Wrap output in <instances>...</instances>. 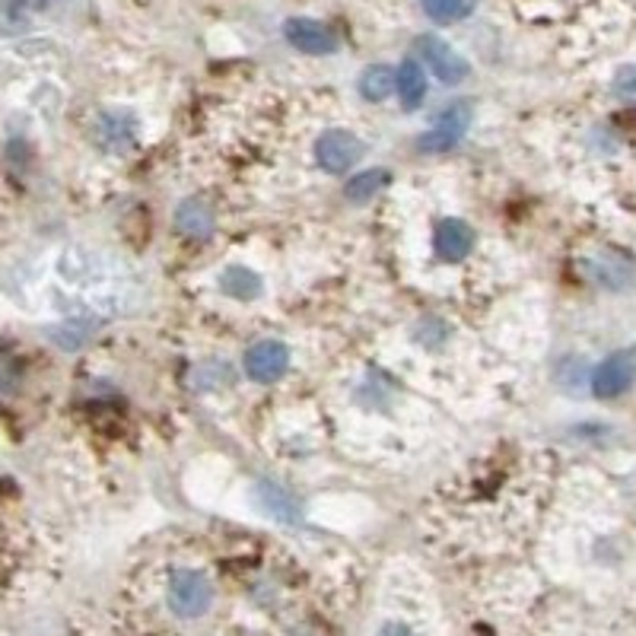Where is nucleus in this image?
<instances>
[{
    "label": "nucleus",
    "instance_id": "18",
    "mask_svg": "<svg viewBox=\"0 0 636 636\" xmlns=\"http://www.w3.org/2000/svg\"><path fill=\"white\" fill-rule=\"evenodd\" d=\"M23 379V366L13 353L0 350V395H13Z\"/></svg>",
    "mask_w": 636,
    "mask_h": 636
},
{
    "label": "nucleus",
    "instance_id": "8",
    "mask_svg": "<svg viewBox=\"0 0 636 636\" xmlns=\"http://www.w3.org/2000/svg\"><path fill=\"white\" fill-rule=\"evenodd\" d=\"M284 36H287V42L294 45L297 51H302V54L322 58V54L338 51V36L332 33V26H325V23H319V20H305V16L290 20V23L284 26Z\"/></svg>",
    "mask_w": 636,
    "mask_h": 636
},
{
    "label": "nucleus",
    "instance_id": "9",
    "mask_svg": "<svg viewBox=\"0 0 636 636\" xmlns=\"http://www.w3.org/2000/svg\"><path fill=\"white\" fill-rule=\"evenodd\" d=\"M213 226H216V213L208 201L201 198H185L178 208H175V229L188 239H204L211 236Z\"/></svg>",
    "mask_w": 636,
    "mask_h": 636
},
{
    "label": "nucleus",
    "instance_id": "2",
    "mask_svg": "<svg viewBox=\"0 0 636 636\" xmlns=\"http://www.w3.org/2000/svg\"><path fill=\"white\" fill-rule=\"evenodd\" d=\"M366 153V144L347 130V127H328L319 140H315V163L332 175H344L353 170Z\"/></svg>",
    "mask_w": 636,
    "mask_h": 636
},
{
    "label": "nucleus",
    "instance_id": "17",
    "mask_svg": "<svg viewBox=\"0 0 636 636\" xmlns=\"http://www.w3.org/2000/svg\"><path fill=\"white\" fill-rule=\"evenodd\" d=\"M462 137H465V134H456V130H449V127L433 125L429 130L421 134L417 147H421L424 153H449V150H456V147L462 144Z\"/></svg>",
    "mask_w": 636,
    "mask_h": 636
},
{
    "label": "nucleus",
    "instance_id": "16",
    "mask_svg": "<svg viewBox=\"0 0 636 636\" xmlns=\"http://www.w3.org/2000/svg\"><path fill=\"white\" fill-rule=\"evenodd\" d=\"M424 13L436 23H459L474 13V0H421Z\"/></svg>",
    "mask_w": 636,
    "mask_h": 636
},
{
    "label": "nucleus",
    "instance_id": "12",
    "mask_svg": "<svg viewBox=\"0 0 636 636\" xmlns=\"http://www.w3.org/2000/svg\"><path fill=\"white\" fill-rule=\"evenodd\" d=\"M254 503L261 507V512H267L271 519H280V522H297L299 519V503L290 497V490H284L274 481L254 484Z\"/></svg>",
    "mask_w": 636,
    "mask_h": 636
},
{
    "label": "nucleus",
    "instance_id": "4",
    "mask_svg": "<svg viewBox=\"0 0 636 636\" xmlns=\"http://www.w3.org/2000/svg\"><path fill=\"white\" fill-rule=\"evenodd\" d=\"M636 382V353L634 350H614L608 353L598 366L593 370V395L601 401L621 398L624 391H631Z\"/></svg>",
    "mask_w": 636,
    "mask_h": 636
},
{
    "label": "nucleus",
    "instance_id": "7",
    "mask_svg": "<svg viewBox=\"0 0 636 636\" xmlns=\"http://www.w3.org/2000/svg\"><path fill=\"white\" fill-rule=\"evenodd\" d=\"M471 249H474V229L467 226L465 220L446 216L436 226V233H433V252H436L439 261L459 264V261H465L467 254H471Z\"/></svg>",
    "mask_w": 636,
    "mask_h": 636
},
{
    "label": "nucleus",
    "instance_id": "13",
    "mask_svg": "<svg viewBox=\"0 0 636 636\" xmlns=\"http://www.w3.org/2000/svg\"><path fill=\"white\" fill-rule=\"evenodd\" d=\"M583 267H586L589 280L598 284V287H604V290H624V287L634 280L631 267L621 264V261H611V258H593V261H586Z\"/></svg>",
    "mask_w": 636,
    "mask_h": 636
},
{
    "label": "nucleus",
    "instance_id": "1",
    "mask_svg": "<svg viewBox=\"0 0 636 636\" xmlns=\"http://www.w3.org/2000/svg\"><path fill=\"white\" fill-rule=\"evenodd\" d=\"M213 583L208 573L191 570V566H178L170 573L166 583V604L175 618L182 621H198L213 608Z\"/></svg>",
    "mask_w": 636,
    "mask_h": 636
},
{
    "label": "nucleus",
    "instance_id": "5",
    "mask_svg": "<svg viewBox=\"0 0 636 636\" xmlns=\"http://www.w3.org/2000/svg\"><path fill=\"white\" fill-rule=\"evenodd\" d=\"M417 51H421L424 64L436 74L439 84L456 86L467 80V74H471L467 61L452 48V45L442 42L439 36H424V39L417 42Z\"/></svg>",
    "mask_w": 636,
    "mask_h": 636
},
{
    "label": "nucleus",
    "instance_id": "3",
    "mask_svg": "<svg viewBox=\"0 0 636 636\" xmlns=\"http://www.w3.org/2000/svg\"><path fill=\"white\" fill-rule=\"evenodd\" d=\"M242 370L258 385H274V382L284 379L287 370H290V347L277 338L254 340L242 357Z\"/></svg>",
    "mask_w": 636,
    "mask_h": 636
},
{
    "label": "nucleus",
    "instance_id": "6",
    "mask_svg": "<svg viewBox=\"0 0 636 636\" xmlns=\"http://www.w3.org/2000/svg\"><path fill=\"white\" fill-rule=\"evenodd\" d=\"M137 130H140V125H137V115L134 112H127V109H109V112H102L96 119L92 140L102 150H109V153H122V150H127L137 140Z\"/></svg>",
    "mask_w": 636,
    "mask_h": 636
},
{
    "label": "nucleus",
    "instance_id": "11",
    "mask_svg": "<svg viewBox=\"0 0 636 636\" xmlns=\"http://www.w3.org/2000/svg\"><path fill=\"white\" fill-rule=\"evenodd\" d=\"M216 287H220L226 297L239 299V302H252V299L261 297V290H264L261 277L254 274L252 267H246V264H226V267L220 271V277H216Z\"/></svg>",
    "mask_w": 636,
    "mask_h": 636
},
{
    "label": "nucleus",
    "instance_id": "20",
    "mask_svg": "<svg viewBox=\"0 0 636 636\" xmlns=\"http://www.w3.org/2000/svg\"><path fill=\"white\" fill-rule=\"evenodd\" d=\"M86 338H89V325L71 322V325L54 328V344H61V347H67V350H77L80 344H86Z\"/></svg>",
    "mask_w": 636,
    "mask_h": 636
},
{
    "label": "nucleus",
    "instance_id": "14",
    "mask_svg": "<svg viewBox=\"0 0 636 636\" xmlns=\"http://www.w3.org/2000/svg\"><path fill=\"white\" fill-rule=\"evenodd\" d=\"M395 92V71L388 64H373L360 74V96L366 102H385Z\"/></svg>",
    "mask_w": 636,
    "mask_h": 636
},
{
    "label": "nucleus",
    "instance_id": "21",
    "mask_svg": "<svg viewBox=\"0 0 636 636\" xmlns=\"http://www.w3.org/2000/svg\"><path fill=\"white\" fill-rule=\"evenodd\" d=\"M376 636H417L414 627H408V624H401V621H388V624H382Z\"/></svg>",
    "mask_w": 636,
    "mask_h": 636
},
{
    "label": "nucleus",
    "instance_id": "10",
    "mask_svg": "<svg viewBox=\"0 0 636 636\" xmlns=\"http://www.w3.org/2000/svg\"><path fill=\"white\" fill-rule=\"evenodd\" d=\"M395 92H398V99H401V105H404L408 112H414V109L424 105L426 74L421 61H414V58L401 61V67L395 71Z\"/></svg>",
    "mask_w": 636,
    "mask_h": 636
},
{
    "label": "nucleus",
    "instance_id": "19",
    "mask_svg": "<svg viewBox=\"0 0 636 636\" xmlns=\"http://www.w3.org/2000/svg\"><path fill=\"white\" fill-rule=\"evenodd\" d=\"M611 89H614V96H618V99H624V102H636V64H624V67L614 74Z\"/></svg>",
    "mask_w": 636,
    "mask_h": 636
},
{
    "label": "nucleus",
    "instance_id": "15",
    "mask_svg": "<svg viewBox=\"0 0 636 636\" xmlns=\"http://www.w3.org/2000/svg\"><path fill=\"white\" fill-rule=\"evenodd\" d=\"M385 185H388V172L385 170L357 172V175L347 182L344 195H347V201H353V204H366V201H373V198L379 195Z\"/></svg>",
    "mask_w": 636,
    "mask_h": 636
},
{
    "label": "nucleus",
    "instance_id": "22",
    "mask_svg": "<svg viewBox=\"0 0 636 636\" xmlns=\"http://www.w3.org/2000/svg\"><path fill=\"white\" fill-rule=\"evenodd\" d=\"M54 0H13V7H20V10H45V7H51Z\"/></svg>",
    "mask_w": 636,
    "mask_h": 636
}]
</instances>
